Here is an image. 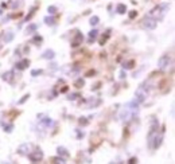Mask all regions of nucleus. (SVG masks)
<instances>
[{
  "label": "nucleus",
  "instance_id": "1",
  "mask_svg": "<svg viewBox=\"0 0 175 164\" xmlns=\"http://www.w3.org/2000/svg\"><path fill=\"white\" fill-rule=\"evenodd\" d=\"M147 96H148V90L144 89V86H140L139 89L135 92V97L139 102H144V101L147 100Z\"/></svg>",
  "mask_w": 175,
  "mask_h": 164
},
{
  "label": "nucleus",
  "instance_id": "2",
  "mask_svg": "<svg viewBox=\"0 0 175 164\" xmlns=\"http://www.w3.org/2000/svg\"><path fill=\"white\" fill-rule=\"evenodd\" d=\"M170 62H171V57H169V55H163V57L159 59L158 66L160 67L162 70H167V67H169Z\"/></svg>",
  "mask_w": 175,
  "mask_h": 164
},
{
  "label": "nucleus",
  "instance_id": "3",
  "mask_svg": "<svg viewBox=\"0 0 175 164\" xmlns=\"http://www.w3.org/2000/svg\"><path fill=\"white\" fill-rule=\"evenodd\" d=\"M132 116H133V114H132V112H131V109H129L128 106L123 108V111L120 112V120H121V121L131 120V117H132Z\"/></svg>",
  "mask_w": 175,
  "mask_h": 164
},
{
  "label": "nucleus",
  "instance_id": "4",
  "mask_svg": "<svg viewBox=\"0 0 175 164\" xmlns=\"http://www.w3.org/2000/svg\"><path fill=\"white\" fill-rule=\"evenodd\" d=\"M143 26H144V28H148V30H154V28L158 26V23H156V20L152 19V18H145V19L143 20Z\"/></svg>",
  "mask_w": 175,
  "mask_h": 164
},
{
  "label": "nucleus",
  "instance_id": "5",
  "mask_svg": "<svg viewBox=\"0 0 175 164\" xmlns=\"http://www.w3.org/2000/svg\"><path fill=\"white\" fill-rule=\"evenodd\" d=\"M28 159L31 161H39L42 159V151H35L33 152L31 155H28Z\"/></svg>",
  "mask_w": 175,
  "mask_h": 164
},
{
  "label": "nucleus",
  "instance_id": "6",
  "mask_svg": "<svg viewBox=\"0 0 175 164\" xmlns=\"http://www.w3.org/2000/svg\"><path fill=\"white\" fill-rule=\"evenodd\" d=\"M82 40H84V38H82V35L81 34H77V37L73 39V42H72V47H78L79 44L82 43Z\"/></svg>",
  "mask_w": 175,
  "mask_h": 164
},
{
  "label": "nucleus",
  "instance_id": "7",
  "mask_svg": "<svg viewBox=\"0 0 175 164\" xmlns=\"http://www.w3.org/2000/svg\"><path fill=\"white\" fill-rule=\"evenodd\" d=\"M28 151H30L28 144H22L20 147H18V153L20 155H28Z\"/></svg>",
  "mask_w": 175,
  "mask_h": 164
},
{
  "label": "nucleus",
  "instance_id": "8",
  "mask_svg": "<svg viewBox=\"0 0 175 164\" xmlns=\"http://www.w3.org/2000/svg\"><path fill=\"white\" fill-rule=\"evenodd\" d=\"M28 65H30V61H28V59H23L22 62L16 63V69H19V70H24Z\"/></svg>",
  "mask_w": 175,
  "mask_h": 164
},
{
  "label": "nucleus",
  "instance_id": "9",
  "mask_svg": "<svg viewBox=\"0 0 175 164\" xmlns=\"http://www.w3.org/2000/svg\"><path fill=\"white\" fill-rule=\"evenodd\" d=\"M42 58H45V59H53L54 58V51L53 50H46L42 54Z\"/></svg>",
  "mask_w": 175,
  "mask_h": 164
},
{
  "label": "nucleus",
  "instance_id": "10",
  "mask_svg": "<svg viewBox=\"0 0 175 164\" xmlns=\"http://www.w3.org/2000/svg\"><path fill=\"white\" fill-rule=\"evenodd\" d=\"M125 11H127L125 4H119V6H117V8H116V12H117V13H124Z\"/></svg>",
  "mask_w": 175,
  "mask_h": 164
},
{
  "label": "nucleus",
  "instance_id": "11",
  "mask_svg": "<svg viewBox=\"0 0 175 164\" xmlns=\"http://www.w3.org/2000/svg\"><path fill=\"white\" fill-rule=\"evenodd\" d=\"M3 78H4V81H11V80H12V71L4 73L3 74Z\"/></svg>",
  "mask_w": 175,
  "mask_h": 164
},
{
  "label": "nucleus",
  "instance_id": "12",
  "mask_svg": "<svg viewBox=\"0 0 175 164\" xmlns=\"http://www.w3.org/2000/svg\"><path fill=\"white\" fill-rule=\"evenodd\" d=\"M45 22H46L47 24H51V26H53V24H55V19H54V18H51V16L45 18Z\"/></svg>",
  "mask_w": 175,
  "mask_h": 164
},
{
  "label": "nucleus",
  "instance_id": "13",
  "mask_svg": "<svg viewBox=\"0 0 175 164\" xmlns=\"http://www.w3.org/2000/svg\"><path fill=\"white\" fill-rule=\"evenodd\" d=\"M42 124L45 125V127H51V125H53V120H50V118H45V120L42 121Z\"/></svg>",
  "mask_w": 175,
  "mask_h": 164
},
{
  "label": "nucleus",
  "instance_id": "14",
  "mask_svg": "<svg viewBox=\"0 0 175 164\" xmlns=\"http://www.w3.org/2000/svg\"><path fill=\"white\" fill-rule=\"evenodd\" d=\"M54 164H66V161L61 158H54Z\"/></svg>",
  "mask_w": 175,
  "mask_h": 164
},
{
  "label": "nucleus",
  "instance_id": "15",
  "mask_svg": "<svg viewBox=\"0 0 175 164\" xmlns=\"http://www.w3.org/2000/svg\"><path fill=\"white\" fill-rule=\"evenodd\" d=\"M12 39H13V34L12 32H8L6 35V38H4V40H6V42H11Z\"/></svg>",
  "mask_w": 175,
  "mask_h": 164
},
{
  "label": "nucleus",
  "instance_id": "16",
  "mask_svg": "<svg viewBox=\"0 0 175 164\" xmlns=\"http://www.w3.org/2000/svg\"><path fill=\"white\" fill-rule=\"evenodd\" d=\"M58 152H60V153H63V156H65V158H67V156H69V152L66 151V149H65V148H58Z\"/></svg>",
  "mask_w": 175,
  "mask_h": 164
},
{
  "label": "nucleus",
  "instance_id": "17",
  "mask_svg": "<svg viewBox=\"0 0 175 164\" xmlns=\"http://www.w3.org/2000/svg\"><path fill=\"white\" fill-rule=\"evenodd\" d=\"M96 35H97V30H93V31H90V34H89V37H90V42H92V40H94V38H96Z\"/></svg>",
  "mask_w": 175,
  "mask_h": 164
},
{
  "label": "nucleus",
  "instance_id": "18",
  "mask_svg": "<svg viewBox=\"0 0 175 164\" xmlns=\"http://www.w3.org/2000/svg\"><path fill=\"white\" fill-rule=\"evenodd\" d=\"M36 24H31V27H28V28H27V34H30V32H33V31H35L36 30Z\"/></svg>",
  "mask_w": 175,
  "mask_h": 164
},
{
  "label": "nucleus",
  "instance_id": "19",
  "mask_svg": "<svg viewBox=\"0 0 175 164\" xmlns=\"http://www.w3.org/2000/svg\"><path fill=\"white\" fill-rule=\"evenodd\" d=\"M84 84H85V81L84 80H78V81H76V84L74 85H76L77 87H81V86H84Z\"/></svg>",
  "mask_w": 175,
  "mask_h": 164
},
{
  "label": "nucleus",
  "instance_id": "20",
  "mask_svg": "<svg viewBox=\"0 0 175 164\" xmlns=\"http://www.w3.org/2000/svg\"><path fill=\"white\" fill-rule=\"evenodd\" d=\"M97 23H98V18L93 16L92 19H90V24H92V26H94V24H97Z\"/></svg>",
  "mask_w": 175,
  "mask_h": 164
},
{
  "label": "nucleus",
  "instance_id": "21",
  "mask_svg": "<svg viewBox=\"0 0 175 164\" xmlns=\"http://www.w3.org/2000/svg\"><path fill=\"white\" fill-rule=\"evenodd\" d=\"M49 12L50 13H55L57 12V7H53V6L49 7Z\"/></svg>",
  "mask_w": 175,
  "mask_h": 164
},
{
  "label": "nucleus",
  "instance_id": "22",
  "mask_svg": "<svg viewBox=\"0 0 175 164\" xmlns=\"http://www.w3.org/2000/svg\"><path fill=\"white\" fill-rule=\"evenodd\" d=\"M28 97H30V94H26V96H24V97H23V98H22V100L19 101V104H24V102H26V100H27V98H28Z\"/></svg>",
  "mask_w": 175,
  "mask_h": 164
},
{
  "label": "nucleus",
  "instance_id": "23",
  "mask_svg": "<svg viewBox=\"0 0 175 164\" xmlns=\"http://www.w3.org/2000/svg\"><path fill=\"white\" fill-rule=\"evenodd\" d=\"M136 15H137V12H136V11H131V12H129V18H131V19H133Z\"/></svg>",
  "mask_w": 175,
  "mask_h": 164
},
{
  "label": "nucleus",
  "instance_id": "24",
  "mask_svg": "<svg viewBox=\"0 0 175 164\" xmlns=\"http://www.w3.org/2000/svg\"><path fill=\"white\" fill-rule=\"evenodd\" d=\"M40 42H42V38L40 37H36L35 39H34V43H40Z\"/></svg>",
  "mask_w": 175,
  "mask_h": 164
},
{
  "label": "nucleus",
  "instance_id": "25",
  "mask_svg": "<svg viewBox=\"0 0 175 164\" xmlns=\"http://www.w3.org/2000/svg\"><path fill=\"white\" fill-rule=\"evenodd\" d=\"M79 122L84 125H88V122H86V118H79Z\"/></svg>",
  "mask_w": 175,
  "mask_h": 164
},
{
  "label": "nucleus",
  "instance_id": "26",
  "mask_svg": "<svg viewBox=\"0 0 175 164\" xmlns=\"http://www.w3.org/2000/svg\"><path fill=\"white\" fill-rule=\"evenodd\" d=\"M40 73H42V70H34L31 74H33V75H38V74H40Z\"/></svg>",
  "mask_w": 175,
  "mask_h": 164
},
{
  "label": "nucleus",
  "instance_id": "27",
  "mask_svg": "<svg viewBox=\"0 0 175 164\" xmlns=\"http://www.w3.org/2000/svg\"><path fill=\"white\" fill-rule=\"evenodd\" d=\"M132 65H133V62H132V61H131V62H128V63H127V65H124V67H132Z\"/></svg>",
  "mask_w": 175,
  "mask_h": 164
},
{
  "label": "nucleus",
  "instance_id": "28",
  "mask_svg": "<svg viewBox=\"0 0 175 164\" xmlns=\"http://www.w3.org/2000/svg\"><path fill=\"white\" fill-rule=\"evenodd\" d=\"M93 74H94V71H88V73H86V75H93Z\"/></svg>",
  "mask_w": 175,
  "mask_h": 164
}]
</instances>
